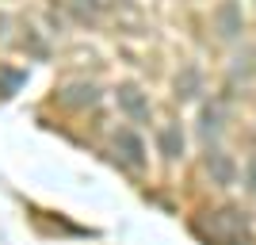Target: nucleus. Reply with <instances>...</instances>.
<instances>
[{
    "mask_svg": "<svg viewBox=\"0 0 256 245\" xmlns=\"http://www.w3.org/2000/svg\"><path fill=\"white\" fill-rule=\"evenodd\" d=\"M115 153L126 161L130 169H142V165H146V146H142V138L134 130H118L115 134Z\"/></svg>",
    "mask_w": 256,
    "mask_h": 245,
    "instance_id": "f257e3e1",
    "label": "nucleus"
},
{
    "mask_svg": "<svg viewBox=\"0 0 256 245\" xmlns=\"http://www.w3.org/2000/svg\"><path fill=\"white\" fill-rule=\"evenodd\" d=\"M118 96V107H122V111H126L130 119H134V123H146V119H150V100L142 96V88H134V85H122L115 92Z\"/></svg>",
    "mask_w": 256,
    "mask_h": 245,
    "instance_id": "f03ea898",
    "label": "nucleus"
},
{
    "mask_svg": "<svg viewBox=\"0 0 256 245\" xmlns=\"http://www.w3.org/2000/svg\"><path fill=\"white\" fill-rule=\"evenodd\" d=\"M214 230H218V234L226 237V241L230 245H245L248 241V230H245V218H241V214L237 211H222V214H214Z\"/></svg>",
    "mask_w": 256,
    "mask_h": 245,
    "instance_id": "7ed1b4c3",
    "label": "nucleus"
},
{
    "mask_svg": "<svg viewBox=\"0 0 256 245\" xmlns=\"http://www.w3.org/2000/svg\"><path fill=\"white\" fill-rule=\"evenodd\" d=\"M206 172H210L218 184H234V172L237 169H234V161L226 157L222 149H210V153H206Z\"/></svg>",
    "mask_w": 256,
    "mask_h": 245,
    "instance_id": "20e7f679",
    "label": "nucleus"
},
{
    "mask_svg": "<svg viewBox=\"0 0 256 245\" xmlns=\"http://www.w3.org/2000/svg\"><path fill=\"white\" fill-rule=\"evenodd\" d=\"M157 146H160V153H164L168 161L180 157V153H184V130H180V127H160Z\"/></svg>",
    "mask_w": 256,
    "mask_h": 245,
    "instance_id": "39448f33",
    "label": "nucleus"
},
{
    "mask_svg": "<svg viewBox=\"0 0 256 245\" xmlns=\"http://www.w3.org/2000/svg\"><path fill=\"white\" fill-rule=\"evenodd\" d=\"M237 31H241V8H237V4H222V8H218V35H222V39H234Z\"/></svg>",
    "mask_w": 256,
    "mask_h": 245,
    "instance_id": "423d86ee",
    "label": "nucleus"
},
{
    "mask_svg": "<svg viewBox=\"0 0 256 245\" xmlns=\"http://www.w3.org/2000/svg\"><path fill=\"white\" fill-rule=\"evenodd\" d=\"M218 127H222V107H218V104H206L203 107V134H214Z\"/></svg>",
    "mask_w": 256,
    "mask_h": 245,
    "instance_id": "0eeeda50",
    "label": "nucleus"
},
{
    "mask_svg": "<svg viewBox=\"0 0 256 245\" xmlns=\"http://www.w3.org/2000/svg\"><path fill=\"white\" fill-rule=\"evenodd\" d=\"M176 88H180V96H195V92H199V73H195V69H188V73L176 81Z\"/></svg>",
    "mask_w": 256,
    "mask_h": 245,
    "instance_id": "6e6552de",
    "label": "nucleus"
},
{
    "mask_svg": "<svg viewBox=\"0 0 256 245\" xmlns=\"http://www.w3.org/2000/svg\"><path fill=\"white\" fill-rule=\"evenodd\" d=\"M0 77H4V96H12V92L23 85V73H12V69H4Z\"/></svg>",
    "mask_w": 256,
    "mask_h": 245,
    "instance_id": "1a4fd4ad",
    "label": "nucleus"
},
{
    "mask_svg": "<svg viewBox=\"0 0 256 245\" xmlns=\"http://www.w3.org/2000/svg\"><path fill=\"white\" fill-rule=\"evenodd\" d=\"M245 184H248V192L256 195V157L248 161V172H245Z\"/></svg>",
    "mask_w": 256,
    "mask_h": 245,
    "instance_id": "9d476101",
    "label": "nucleus"
}]
</instances>
